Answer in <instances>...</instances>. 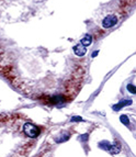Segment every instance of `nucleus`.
I'll list each match as a JSON object with an SVG mask.
<instances>
[{
	"label": "nucleus",
	"instance_id": "7ed1b4c3",
	"mask_svg": "<svg viewBox=\"0 0 136 157\" xmlns=\"http://www.w3.org/2000/svg\"><path fill=\"white\" fill-rule=\"evenodd\" d=\"M132 103H133V101H132V100H128V99L122 100V101H120L119 103H116V105H113L112 108H113V110H114V111H119V110H121L122 108L127 107V105H131Z\"/></svg>",
	"mask_w": 136,
	"mask_h": 157
},
{
	"label": "nucleus",
	"instance_id": "f8f14e48",
	"mask_svg": "<svg viewBox=\"0 0 136 157\" xmlns=\"http://www.w3.org/2000/svg\"><path fill=\"white\" fill-rule=\"evenodd\" d=\"M97 55H98V51H94V52L92 53V57H96Z\"/></svg>",
	"mask_w": 136,
	"mask_h": 157
},
{
	"label": "nucleus",
	"instance_id": "423d86ee",
	"mask_svg": "<svg viewBox=\"0 0 136 157\" xmlns=\"http://www.w3.org/2000/svg\"><path fill=\"white\" fill-rule=\"evenodd\" d=\"M91 43H92V36L91 35H85L82 39L80 40V44L81 45H84L85 47H87V46H90L91 45Z\"/></svg>",
	"mask_w": 136,
	"mask_h": 157
},
{
	"label": "nucleus",
	"instance_id": "9b49d317",
	"mask_svg": "<svg viewBox=\"0 0 136 157\" xmlns=\"http://www.w3.org/2000/svg\"><path fill=\"white\" fill-rule=\"evenodd\" d=\"M86 139H88V135H87V134H85V135L79 136V140H80V141H87Z\"/></svg>",
	"mask_w": 136,
	"mask_h": 157
},
{
	"label": "nucleus",
	"instance_id": "9d476101",
	"mask_svg": "<svg viewBox=\"0 0 136 157\" xmlns=\"http://www.w3.org/2000/svg\"><path fill=\"white\" fill-rule=\"evenodd\" d=\"M79 121H82L81 117H73V118L70 119V122H79Z\"/></svg>",
	"mask_w": 136,
	"mask_h": 157
},
{
	"label": "nucleus",
	"instance_id": "6e6552de",
	"mask_svg": "<svg viewBox=\"0 0 136 157\" xmlns=\"http://www.w3.org/2000/svg\"><path fill=\"white\" fill-rule=\"evenodd\" d=\"M99 146H100V148H102V149H107V151H109V148H110L111 144H110V143H109L108 141H102L101 143L99 144Z\"/></svg>",
	"mask_w": 136,
	"mask_h": 157
},
{
	"label": "nucleus",
	"instance_id": "f257e3e1",
	"mask_svg": "<svg viewBox=\"0 0 136 157\" xmlns=\"http://www.w3.org/2000/svg\"><path fill=\"white\" fill-rule=\"evenodd\" d=\"M23 131L26 134V136H29L31 139L36 137L40 134V128L39 126H36L33 123H25L23 125Z\"/></svg>",
	"mask_w": 136,
	"mask_h": 157
},
{
	"label": "nucleus",
	"instance_id": "20e7f679",
	"mask_svg": "<svg viewBox=\"0 0 136 157\" xmlns=\"http://www.w3.org/2000/svg\"><path fill=\"white\" fill-rule=\"evenodd\" d=\"M86 52H87V48L84 45H81L80 43H79L78 45H76V46H74V53H75V55L84 56L85 54H86Z\"/></svg>",
	"mask_w": 136,
	"mask_h": 157
},
{
	"label": "nucleus",
	"instance_id": "f03ea898",
	"mask_svg": "<svg viewBox=\"0 0 136 157\" xmlns=\"http://www.w3.org/2000/svg\"><path fill=\"white\" fill-rule=\"evenodd\" d=\"M119 21V18L115 14H110V16L105 17L103 19V21H102V26L104 28V29H111L113 28L114 25H116Z\"/></svg>",
	"mask_w": 136,
	"mask_h": 157
},
{
	"label": "nucleus",
	"instance_id": "1a4fd4ad",
	"mask_svg": "<svg viewBox=\"0 0 136 157\" xmlns=\"http://www.w3.org/2000/svg\"><path fill=\"white\" fill-rule=\"evenodd\" d=\"M126 88H127L128 92H131V94H136V86H134V85H132V84H128Z\"/></svg>",
	"mask_w": 136,
	"mask_h": 157
},
{
	"label": "nucleus",
	"instance_id": "39448f33",
	"mask_svg": "<svg viewBox=\"0 0 136 157\" xmlns=\"http://www.w3.org/2000/svg\"><path fill=\"white\" fill-rule=\"evenodd\" d=\"M121 148H122V146H121L120 142L114 141V144L110 146V148H109V152H110L112 155H116V154H119V153L121 152Z\"/></svg>",
	"mask_w": 136,
	"mask_h": 157
},
{
	"label": "nucleus",
	"instance_id": "0eeeda50",
	"mask_svg": "<svg viewBox=\"0 0 136 157\" xmlns=\"http://www.w3.org/2000/svg\"><path fill=\"white\" fill-rule=\"evenodd\" d=\"M120 120H121V122L124 124V125H126V126H128L130 125V119L127 118V115H125V114H122L120 117Z\"/></svg>",
	"mask_w": 136,
	"mask_h": 157
}]
</instances>
